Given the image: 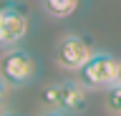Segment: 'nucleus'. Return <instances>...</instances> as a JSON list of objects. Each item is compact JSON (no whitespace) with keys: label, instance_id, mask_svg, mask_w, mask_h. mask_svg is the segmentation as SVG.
Here are the masks:
<instances>
[{"label":"nucleus","instance_id":"0eeeda50","mask_svg":"<svg viewBox=\"0 0 121 116\" xmlns=\"http://www.w3.org/2000/svg\"><path fill=\"white\" fill-rule=\"evenodd\" d=\"M104 103H106V108H108L111 116H121V83H113V86L106 88Z\"/></svg>","mask_w":121,"mask_h":116},{"label":"nucleus","instance_id":"20e7f679","mask_svg":"<svg viewBox=\"0 0 121 116\" xmlns=\"http://www.w3.org/2000/svg\"><path fill=\"white\" fill-rule=\"evenodd\" d=\"M28 35V18L18 8H0V46L13 48Z\"/></svg>","mask_w":121,"mask_h":116},{"label":"nucleus","instance_id":"7ed1b4c3","mask_svg":"<svg viewBox=\"0 0 121 116\" xmlns=\"http://www.w3.org/2000/svg\"><path fill=\"white\" fill-rule=\"evenodd\" d=\"M96 53V48L91 46L83 35H76V33H68L63 38H58L56 48H53V61L56 66L63 71H76L83 68V63L88 61L91 56Z\"/></svg>","mask_w":121,"mask_h":116},{"label":"nucleus","instance_id":"6e6552de","mask_svg":"<svg viewBox=\"0 0 121 116\" xmlns=\"http://www.w3.org/2000/svg\"><path fill=\"white\" fill-rule=\"evenodd\" d=\"M10 91H13V88L0 78V114H5L8 108H10Z\"/></svg>","mask_w":121,"mask_h":116},{"label":"nucleus","instance_id":"39448f33","mask_svg":"<svg viewBox=\"0 0 121 116\" xmlns=\"http://www.w3.org/2000/svg\"><path fill=\"white\" fill-rule=\"evenodd\" d=\"M58 91V108L66 114H83L88 106V88L76 78V81H60L56 83Z\"/></svg>","mask_w":121,"mask_h":116},{"label":"nucleus","instance_id":"9b49d317","mask_svg":"<svg viewBox=\"0 0 121 116\" xmlns=\"http://www.w3.org/2000/svg\"><path fill=\"white\" fill-rule=\"evenodd\" d=\"M116 83H121V66H119V76H116Z\"/></svg>","mask_w":121,"mask_h":116},{"label":"nucleus","instance_id":"9d476101","mask_svg":"<svg viewBox=\"0 0 121 116\" xmlns=\"http://www.w3.org/2000/svg\"><path fill=\"white\" fill-rule=\"evenodd\" d=\"M0 116H23V114H15V111H10V108H8L5 114H0Z\"/></svg>","mask_w":121,"mask_h":116},{"label":"nucleus","instance_id":"1a4fd4ad","mask_svg":"<svg viewBox=\"0 0 121 116\" xmlns=\"http://www.w3.org/2000/svg\"><path fill=\"white\" fill-rule=\"evenodd\" d=\"M40 116H71V114L60 111V108H45V114H40Z\"/></svg>","mask_w":121,"mask_h":116},{"label":"nucleus","instance_id":"423d86ee","mask_svg":"<svg viewBox=\"0 0 121 116\" xmlns=\"http://www.w3.org/2000/svg\"><path fill=\"white\" fill-rule=\"evenodd\" d=\"M40 3H43V13L56 18V20L71 18L81 5V0H40Z\"/></svg>","mask_w":121,"mask_h":116},{"label":"nucleus","instance_id":"f257e3e1","mask_svg":"<svg viewBox=\"0 0 121 116\" xmlns=\"http://www.w3.org/2000/svg\"><path fill=\"white\" fill-rule=\"evenodd\" d=\"M38 76V61L25 51V48H5L0 56V78L10 88H23L33 83Z\"/></svg>","mask_w":121,"mask_h":116},{"label":"nucleus","instance_id":"f03ea898","mask_svg":"<svg viewBox=\"0 0 121 116\" xmlns=\"http://www.w3.org/2000/svg\"><path fill=\"white\" fill-rule=\"evenodd\" d=\"M119 66H121V58H116V56L96 48V53L83 63V68H78V81H81L88 91L108 88V86L116 83Z\"/></svg>","mask_w":121,"mask_h":116}]
</instances>
